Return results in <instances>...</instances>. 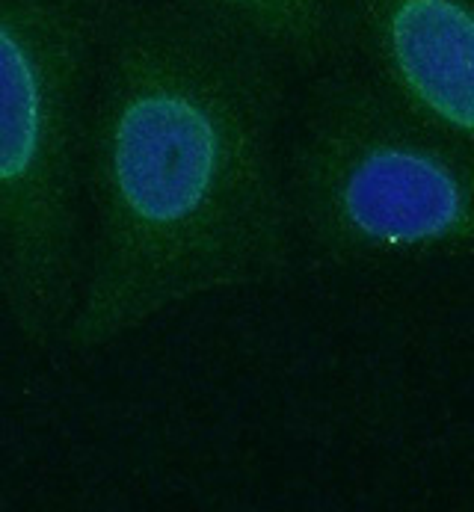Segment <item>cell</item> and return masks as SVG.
Instances as JSON below:
<instances>
[{"label": "cell", "instance_id": "1", "mask_svg": "<svg viewBox=\"0 0 474 512\" xmlns=\"http://www.w3.org/2000/svg\"><path fill=\"white\" fill-rule=\"evenodd\" d=\"M285 74L199 9L119 0L86 113L80 276L63 350H104L187 302L291 270L300 240Z\"/></svg>", "mask_w": 474, "mask_h": 512}, {"label": "cell", "instance_id": "2", "mask_svg": "<svg viewBox=\"0 0 474 512\" xmlns=\"http://www.w3.org/2000/svg\"><path fill=\"white\" fill-rule=\"evenodd\" d=\"M119 0H0V311L48 350L72 311L83 240V140Z\"/></svg>", "mask_w": 474, "mask_h": 512}, {"label": "cell", "instance_id": "3", "mask_svg": "<svg viewBox=\"0 0 474 512\" xmlns=\"http://www.w3.org/2000/svg\"><path fill=\"white\" fill-rule=\"evenodd\" d=\"M285 172L297 240L329 264L474 258V151L365 69L320 77Z\"/></svg>", "mask_w": 474, "mask_h": 512}, {"label": "cell", "instance_id": "4", "mask_svg": "<svg viewBox=\"0 0 474 512\" xmlns=\"http://www.w3.org/2000/svg\"><path fill=\"white\" fill-rule=\"evenodd\" d=\"M362 69L424 125L474 151V0H338Z\"/></svg>", "mask_w": 474, "mask_h": 512}, {"label": "cell", "instance_id": "5", "mask_svg": "<svg viewBox=\"0 0 474 512\" xmlns=\"http://www.w3.org/2000/svg\"><path fill=\"white\" fill-rule=\"evenodd\" d=\"M270 51L288 72H320L344 48L338 0H175Z\"/></svg>", "mask_w": 474, "mask_h": 512}]
</instances>
